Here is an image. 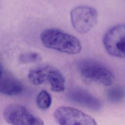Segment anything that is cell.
Returning <instances> with one entry per match:
<instances>
[{
    "mask_svg": "<svg viewBox=\"0 0 125 125\" xmlns=\"http://www.w3.org/2000/svg\"><path fill=\"white\" fill-rule=\"evenodd\" d=\"M66 96L71 101L92 111H99L102 107V103L98 98L79 87H72L68 90Z\"/></svg>",
    "mask_w": 125,
    "mask_h": 125,
    "instance_id": "cell-7",
    "label": "cell"
},
{
    "mask_svg": "<svg viewBox=\"0 0 125 125\" xmlns=\"http://www.w3.org/2000/svg\"><path fill=\"white\" fill-rule=\"evenodd\" d=\"M52 98L50 94L46 90L41 91L36 98L37 106L42 110H46L51 106Z\"/></svg>",
    "mask_w": 125,
    "mask_h": 125,
    "instance_id": "cell-12",
    "label": "cell"
},
{
    "mask_svg": "<svg viewBox=\"0 0 125 125\" xmlns=\"http://www.w3.org/2000/svg\"><path fill=\"white\" fill-rule=\"evenodd\" d=\"M48 82L51 89L55 92H60L65 89V79L62 72L55 67L52 66Z\"/></svg>",
    "mask_w": 125,
    "mask_h": 125,
    "instance_id": "cell-10",
    "label": "cell"
},
{
    "mask_svg": "<svg viewBox=\"0 0 125 125\" xmlns=\"http://www.w3.org/2000/svg\"><path fill=\"white\" fill-rule=\"evenodd\" d=\"M70 19L73 27L78 33L85 34L97 24L98 13L94 7L80 5L71 10Z\"/></svg>",
    "mask_w": 125,
    "mask_h": 125,
    "instance_id": "cell-4",
    "label": "cell"
},
{
    "mask_svg": "<svg viewBox=\"0 0 125 125\" xmlns=\"http://www.w3.org/2000/svg\"><path fill=\"white\" fill-rule=\"evenodd\" d=\"M106 52L117 58H125V23L115 25L109 29L103 38Z\"/></svg>",
    "mask_w": 125,
    "mask_h": 125,
    "instance_id": "cell-5",
    "label": "cell"
},
{
    "mask_svg": "<svg viewBox=\"0 0 125 125\" xmlns=\"http://www.w3.org/2000/svg\"><path fill=\"white\" fill-rule=\"evenodd\" d=\"M59 125H98L95 120L83 111L69 106H61L54 112Z\"/></svg>",
    "mask_w": 125,
    "mask_h": 125,
    "instance_id": "cell-6",
    "label": "cell"
},
{
    "mask_svg": "<svg viewBox=\"0 0 125 125\" xmlns=\"http://www.w3.org/2000/svg\"><path fill=\"white\" fill-rule=\"evenodd\" d=\"M5 121L11 125H44L43 120L26 106L10 104L3 111Z\"/></svg>",
    "mask_w": 125,
    "mask_h": 125,
    "instance_id": "cell-3",
    "label": "cell"
},
{
    "mask_svg": "<svg viewBox=\"0 0 125 125\" xmlns=\"http://www.w3.org/2000/svg\"><path fill=\"white\" fill-rule=\"evenodd\" d=\"M106 97L107 100L111 103H120L125 99V89L119 86L111 87L107 90Z\"/></svg>",
    "mask_w": 125,
    "mask_h": 125,
    "instance_id": "cell-11",
    "label": "cell"
},
{
    "mask_svg": "<svg viewBox=\"0 0 125 125\" xmlns=\"http://www.w3.org/2000/svg\"><path fill=\"white\" fill-rule=\"evenodd\" d=\"M41 58V56L37 52H28L21 54L19 60L21 62L26 63L39 62Z\"/></svg>",
    "mask_w": 125,
    "mask_h": 125,
    "instance_id": "cell-13",
    "label": "cell"
},
{
    "mask_svg": "<svg viewBox=\"0 0 125 125\" xmlns=\"http://www.w3.org/2000/svg\"><path fill=\"white\" fill-rule=\"evenodd\" d=\"M41 40L45 47L67 54H78L82 49L81 42L76 37L57 28L43 30Z\"/></svg>",
    "mask_w": 125,
    "mask_h": 125,
    "instance_id": "cell-1",
    "label": "cell"
},
{
    "mask_svg": "<svg viewBox=\"0 0 125 125\" xmlns=\"http://www.w3.org/2000/svg\"><path fill=\"white\" fill-rule=\"evenodd\" d=\"M23 90L21 82L9 71L4 70L0 76V93L14 96L20 94Z\"/></svg>",
    "mask_w": 125,
    "mask_h": 125,
    "instance_id": "cell-8",
    "label": "cell"
},
{
    "mask_svg": "<svg viewBox=\"0 0 125 125\" xmlns=\"http://www.w3.org/2000/svg\"><path fill=\"white\" fill-rule=\"evenodd\" d=\"M77 68L83 78L104 85H111L114 80L112 72L104 64L91 59H83L77 63Z\"/></svg>",
    "mask_w": 125,
    "mask_h": 125,
    "instance_id": "cell-2",
    "label": "cell"
},
{
    "mask_svg": "<svg viewBox=\"0 0 125 125\" xmlns=\"http://www.w3.org/2000/svg\"><path fill=\"white\" fill-rule=\"evenodd\" d=\"M3 71H4V69H3V68L2 62H1V60L0 58V76L1 75V74L2 73V72H3Z\"/></svg>",
    "mask_w": 125,
    "mask_h": 125,
    "instance_id": "cell-14",
    "label": "cell"
},
{
    "mask_svg": "<svg viewBox=\"0 0 125 125\" xmlns=\"http://www.w3.org/2000/svg\"><path fill=\"white\" fill-rule=\"evenodd\" d=\"M53 66L43 64L31 68L28 72V78L34 85H39L48 82Z\"/></svg>",
    "mask_w": 125,
    "mask_h": 125,
    "instance_id": "cell-9",
    "label": "cell"
}]
</instances>
